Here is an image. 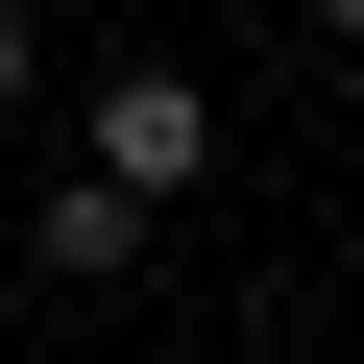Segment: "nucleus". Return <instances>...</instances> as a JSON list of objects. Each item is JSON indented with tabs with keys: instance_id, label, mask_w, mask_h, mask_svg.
Listing matches in <instances>:
<instances>
[{
	"instance_id": "obj_1",
	"label": "nucleus",
	"mask_w": 364,
	"mask_h": 364,
	"mask_svg": "<svg viewBox=\"0 0 364 364\" xmlns=\"http://www.w3.org/2000/svg\"><path fill=\"white\" fill-rule=\"evenodd\" d=\"M97 170H122L146 219H170V195L219 170V97H195V73H97Z\"/></svg>"
},
{
	"instance_id": "obj_2",
	"label": "nucleus",
	"mask_w": 364,
	"mask_h": 364,
	"mask_svg": "<svg viewBox=\"0 0 364 364\" xmlns=\"http://www.w3.org/2000/svg\"><path fill=\"white\" fill-rule=\"evenodd\" d=\"M25 243H49L73 291H122V267H146V195H122V170H49V219H25Z\"/></svg>"
},
{
	"instance_id": "obj_3",
	"label": "nucleus",
	"mask_w": 364,
	"mask_h": 364,
	"mask_svg": "<svg viewBox=\"0 0 364 364\" xmlns=\"http://www.w3.org/2000/svg\"><path fill=\"white\" fill-rule=\"evenodd\" d=\"M0 122H25V0H0Z\"/></svg>"
},
{
	"instance_id": "obj_4",
	"label": "nucleus",
	"mask_w": 364,
	"mask_h": 364,
	"mask_svg": "<svg viewBox=\"0 0 364 364\" xmlns=\"http://www.w3.org/2000/svg\"><path fill=\"white\" fill-rule=\"evenodd\" d=\"M291 25H316V49H364V0H291Z\"/></svg>"
}]
</instances>
